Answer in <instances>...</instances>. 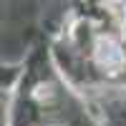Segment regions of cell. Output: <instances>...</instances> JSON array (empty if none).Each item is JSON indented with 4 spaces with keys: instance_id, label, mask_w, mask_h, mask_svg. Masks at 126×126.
Returning a JSON list of instances; mask_svg holds the SVG:
<instances>
[{
    "instance_id": "cell-1",
    "label": "cell",
    "mask_w": 126,
    "mask_h": 126,
    "mask_svg": "<svg viewBox=\"0 0 126 126\" xmlns=\"http://www.w3.org/2000/svg\"><path fill=\"white\" fill-rule=\"evenodd\" d=\"M96 61L109 71H119L124 66V53L111 38H101L98 46H96Z\"/></svg>"
}]
</instances>
